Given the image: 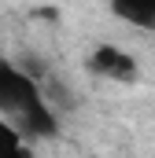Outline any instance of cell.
<instances>
[{
	"mask_svg": "<svg viewBox=\"0 0 155 158\" xmlns=\"http://www.w3.org/2000/svg\"><path fill=\"white\" fill-rule=\"evenodd\" d=\"M0 121L26 140H48L59 132V114L44 103L41 81L11 59H0Z\"/></svg>",
	"mask_w": 155,
	"mask_h": 158,
	"instance_id": "cell-1",
	"label": "cell"
},
{
	"mask_svg": "<svg viewBox=\"0 0 155 158\" xmlns=\"http://www.w3.org/2000/svg\"><path fill=\"white\" fill-rule=\"evenodd\" d=\"M89 70L96 77H107V81H137V59L126 55L115 44H100L89 55Z\"/></svg>",
	"mask_w": 155,
	"mask_h": 158,
	"instance_id": "cell-2",
	"label": "cell"
},
{
	"mask_svg": "<svg viewBox=\"0 0 155 158\" xmlns=\"http://www.w3.org/2000/svg\"><path fill=\"white\" fill-rule=\"evenodd\" d=\"M107 7L118 22L155 33V0H107Z\"/></svg>",
	"mask_w": 155,
	"mask_h": 158,
	"instance_id": "cell-3",
	"label": "cell"
},
{
	"mask_svg": "<svg viewBox=\"0 0 155 158\" xmlns=\"http://www.w3.org/2000/svg\"><path fill=\"white\" fill-rule=\"evenodd\" d=\"M0 158H33V147L26 136H19L7 121H0Z\"/></svg>",
	"mask_w": 155,
	"mask_h": 158,
	"instance_id": "cell-4",
	"label": "cell"
}]
</instances>
